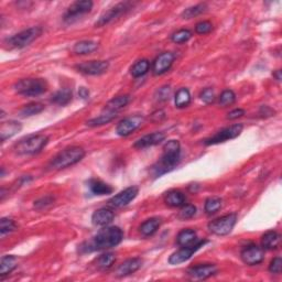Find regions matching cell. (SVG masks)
<instances>
[{"instance_id": "f35d334b", "label": "cell", "mask_w": 282, "mask_h": 282, "mask_svg": "<svg viewBox=\"0 0 282 282\" xmlns=\"http://www.w3.org/2000/svg\"><path fill=\"white\" fill-rule=\"evenodd\" d=\"M17 228L16 223L10 218L3 217L0 220V233H1V237H3L7 234L12 233Z\"/></svg>"}, {"instance_id": "44dd1931", "label": "cell", "mask_w": 282, "mask_h": 282, "mask_svg": "<svg viewBox=\"0 0 282 282\" xmlns=\"http://www.w3.org/2000/svg\"><path fill=\"white\" fill-rule=\"evenodd\" d=\"M22 129V126L19 121L16 120H9L6 122L1 123V127H0V137H1V141H6L7 139L11 138L15 135H17L18 132Z\"/></svg>"}, {"instance_id": "30bf717a", "label": "cell", "mask_w": 282, "mask_h": 282, "mask_svg": "<svg viewBox=\"0 0 282 282\" xmlns=\"http://www.w3.org/2000/svg\"><path fill=\"white\" fill-rule=\"evenodd\" d=\"M207 242V240H197L196 244L188 247H182L178 251L172 254L169 258V263L171 264H180L185 262L187 260L192 257L193 254H195L198 249H201Z\"/></svg>"}, {"instance_id": "603a6c76", "label": "cell", "mask_w": 282, "mask_h": 282, "mask_svg": "<svg viewBox=\"0 0 282 282\" xmlns=\"http://www.w3.org/2000/svg\"><path fill=\"white\" fill-rule=\"evenodd\" d=\"M280 240H281V237L279 235V233H277L276 231L267 232L261 237V246L263 249H268V250L277 249L280 245Z\"/></svg>"}, {"instance_id": "4316f807", "label": "cell", "mask_w": 282, "mask_h": 282, "mask_svg": "<svg viewBox=\"0 0 282 282\" xmlns=\"http://www.w3.org/2000/svg\"><path fill=\"white\" fill-rule=\"evenodd\" d=\"M197 236L195 231L193 229H183L182 232L179 233L178 237H176V242L181 247H188L194 244H196Z\"/></svg>"}, {"instance_id": "2e32d148", "label": "cell", "mask_w": 282, "mask_h": 282, "mask_svg": "<svg viewBox=\"0 0 282 282\" xmlns=\"http://www.w3.org/2000/svg\"><path fill=\"white\" fill-rule=\"evenodd\" d=\"M175 56L173 53L171 52H164L159 55L153 62L152 70L156 75H162L167 72L171 69L172 64H173Z\"/></svg>"}, {"instance_id": "3957f363", "label": "cell", "mask_w": 282, "mask_h": 282, "mask_svg": "<svg viewBox=\"0 0 282 282\" xmlns=\"http://www.w3.org/2000/svg\"><path fill=\"white\" fill-rule=\"evenodd\" d=\"M85 157V151L81 147L73 145L64 150H62L60 153L52 159L48 167L53 170H62L70 165H74L78 163L82 159Z\"/></svg>"}, {"instance_id": "f6af8a7d", "label": "cell", "mask_w": 282, "mask_h": 282, "mask_svg": "<svg viewBox=\"0 0 282 282\" xmlns=\"http://www.w3.org/2000/svg\"><path fill=\"white\" fill-rule=\"evenodd\" d=\"M200 97L204 103L212 104L215 100V93L212 88H205L204 91H202Z\"/></svg>"}, {"instance_id": "7dc6e473", "label": "cell", "mask_w": 282, "mask_h": 282, "mask_svg": "<svg viewBox=\"0 0 282 282\" xmlns=\"http://www.w3.org/2000/svg\"><path fill=\"white\" fill-rule=\"evenodd\" d=\"M245 115V110L244 109H234L232 110L231 113H228L227 115V119H231V120H234V119H237V118H240Z\"/></svg>"}, {"instance_id": "8fae6325", "label": "cell", "mask_w": 282, "mask_h": 282, "mask_svg": "<svg viewBox=\"0 0 282 282\" xmlns=\"http://www.w3.org/2000/svg\"><path fill=\"white\" fill-rule=\"evenodd\" d=\"M241 260L248 266H256L263 261L264 253L261 247L257 245L246 246L240 253Z\"/></svg>"}, {"instance_id": "681fc988", "label": "cell", "mask_w": 282, "mask_h": 282, "mask_svg": "<svg viewBox=\"0 0 282 282\" xmlns=\"http://www.w3.org/2000/svg\"><path fill=\"white\" fill-rule=\"evenodd\" d=\"M260 114H266L264 116H272V115L275 114V110H272L270 107H268V106H262L261 109H260Z\"/></svg>"}, {"instance_id": "7c38bea8", "label": "cell", "mask_w": 282, "mask_h": 282, "mask_svg": "<svg viewBox=\"0 0 282 282\" xmlns=\"http://www.w3.org/2000/svg\"><path fill=\"white\" fill-rule=\"evenodd\" d=\"M138 192L139 189L137 187L127 188L110 198L108 201L109 205L115 207V209H120V207L126 206L129 204L131 201L135 200L136 196L138 195Z\"/></svg>"}, {"instance_id": "8d00e7d4", "label": "cell", "mask_w": 282, "mask_h": 282, "mask_svg": "<svg viewBox=\"0 0 282 282\" xmlns=\"http://www.w3.org/2000/svg\"><path fill=\"white\" fill-rule=\"evenodd\" d=\"M220 207H222V200L219 197H210L205 201L204 210L206 214H214L220 210Z\"/></svg>"}, {"instance_id": "5bb4252c", "label": "cell", "mask_w": 282, "mask_h": 282, "mask_svg": "<svg viewBox=\"0 0 282 282\" xmlns=\"http://www.w3.org/2000/svg\"><path fill=\"white\" fill-rule=\"evenodd\" d=\"M109 69L107 61H88L76 65L78 72L86 75H101L106 73Z\"/></svg>"}, {"instance_id": "60d3db41", "label": "cell", "mask_w": 282, "mask_h": 282, "mask_svg": "<svg viewBox=\"0 0 282 282\" xmlns=\"http://www.w3.org/2000/svg\"><path fill=\"white\" fill-rule=\"evenodd\" d=\"M195 214H196V207L192 204H188L182 206V209L179 212V217L185 220L192 218Z\"/></svg>"}, {"instance_id": "9a60e30c", "label": "cell", "mask_w": 282, "mask_h": 282, "mask_svg": "<svg viewBox=\"0 0 282 282\" xmlns=\"http://www.w3.org/2000/svg\"><path fill=\"white\" fill-rule=\"evenodd\" d=\"M93 1L91 0H81V1H75L70 6L68 11L64 15V20L66 22H72L77 17L85 15L90 12L93 8Z\"/></svg>"}, {"instance_id": "bcb514c9", "label": "cell", "mask_w": 282, "mask_h": 282, "mask_svg": "<svg viewBox=\"0 0 282 282\" xmlns=\"http://www.w3.org/2000/svg\"><path fill=\"white\" fill-rule=\"evenodd\" d=\"M171 95V87L163 86L158 91V99L160 101H165L170 98Z\"/></svg>"}, {"instance_id": "c3c4849f", "label": "cell", "mask_w": 282, "mask_h": 282, "mask_svg": "<svg viewBox=\"0 0 282 282\" xmlns=\"http://www.w3.org/2000/svg\"><path fill=\"white\" fill-rule=\"evenodd\" d=\"M78 95H79V97H81V98L87 99L88 97H90V91H88L87 88H85V87H81L78 91Z\"/></svg>"}, {"instance_id": "ffe728a7", "label": "cell", "mask_w": 282, "mask_h": 282, "mask_svg": "<svg viewBox=\"0 0 282 282\" xmlns=\"http://www.w3.org/2000/svg\"><path fill=\"white\" fill-rule=\"evenodd\" d=\"M115 214L112 210L109 209H99L94 212L92 216V223L95 226H107L108 224L113 222Z\"/></svg>"}, {"instance_id": "7a4b0ae2", "label": "cell", "mask_w": 282, "mask_h": 282, "mask_svg": "<svg viewBox=\"0 0 282 282\" xmlns=\"http://www.w3.org/2000/svg\"><path fill=\"white\" fill-rule=\"evenodd\" d=\"M123 238V233L117 226L105 227L97 233L94 239L88 246L87 250H101L109 249L113 247H116L121 242Z\"/></svg>"}, {"instance_id": "7402d4cb", "label": "cell", "mask_w": 282, "mask_h": 282, "mask_svg": "<svg viewBox=\"0 0 282 282\" xmlns=\"http://www.w3.org/2000/svg\"><path fill=\"white\" fill-rule=\"evenodd\" d=\"M88 188H90L91 192L95 194V195H108V194H112L114 191V188L110 187L109 184L105 183L98 179L90 180Z\"/></svg>"}, {"instance_id": "ba28073f", "label": "cell", "mask_w": 282, "mask_h": 282, "mask_svg": "<svg viewBox=\"0 0 282 282\" xmlns=\"http://www.w3.org/2000/svg\"><path fill=\"white\" fill-rule=\"evenodd\" d=\"M242 128H244V126H242L241 123H236V125H233L231 127L224 128V129L216 132L213 137H211V138L209 139H205L204 143L207 145H211V144H217L220 142H225V141L231 140V139H235L241 134Z\"/></svg>"}, {"instance_id": "836d02e7", "label": "cell", "mask_w": 282, "mask_h": 282, "mask_svg": "<svg viewBox=\"0 0 282 282\" xmlns=\"http://www.w3.org/2000/svg\"><path fill=\"white\" fill-rule=\"evenodd\" d=\"M150 69V62L145 59L137 61L136 63L131 66L130 73L134 77H140L148 72Z\"/></svg>"}, {"instance_id": "b9f144b4", "label": "cell", "mask_w": 282, "mask_h": 282, "mask_svg": "<svg viewBox=\"0 0 282 282\" xmlns=\"http://www.w3.org/2000/svg\"><path fill=\"white\" fill-rule=\"evenodd\" d=\"M213 30V24L210 21H201L195 25V32L197 34H207Z\"/></svg>"}, {"instance_id": "ab89813d", "label": "cell", "mask_w": 282, "mask_h": 282, "mask_svg": "<svg viewBox=\"0 0 282 282\" xmlns=\"http://www.w3.org/2000/svg\"><path fill=\"white\" fill-rule=\"evenodd\" d=\"M192 38V32L188 29H182L179 30L178 32H175L173 35H172V41L174 43H184L188 41L189 39Z\"/></svg>"}, {"instance_id": "4fadbf2b", "label": "cell", "mask_w": 282, "mask_h": 282, "mask_svg": "<svg viewBox=\"0 0 282 282\" xmlns=\"http://www.w3.org/2000/svg\"><path fill=\"white\" fill-rule=\"evenodd\" d=\"M142 122H143V117L139 116V115L122 119V120L119 121V123L117 125V128H116L117 135L121 137L129 136L132 134V132L138 129V128L142 125Z\"/></svg>"}, {"instance_id": "f1b7e54d", "label": "cell", "mask_w": 282, "mask_h": 282, "mask_svg": "<svg viewBox=\"0 0 282 282\" xmlns=\"http://www.w3.org/2000/svg\"><path fill=\"white\" fill-rule=\"evenodd\" d=\"M72 91L69 90V88H63V90L57 91L52 95L51 101L56 105L65 106L72 100Z\"/></svg>"}, {"instance_id": "83f0119b", "label": "cell", "mask_w": 282, "mask_h": 282, "mask_svg": "<svg viewBox=\"0 0 282 282\" xmlns=\"http://www.w3.org/2000/svg\"><path fill=\"white\" fill-rule=\"evenodd\" d=\"M164 201L171 207H181L185 204V195L179 189H172L165 194Z\"/></svg>"}, {"instance_id": "74e56055", "label": "cell", "mask_w": 282, "mask_h": 282, "mask_svg": "<svg viewBox=\"0 0 282 282\" xmlns=\"http://www.w3.org/2000/svg\"><path fill=\"white\" fill-rule=\"evenodd\" d=\"M236 100V95L232 90H225L219 96V105L222 107H227L231 106Z\"/></svg>"}, {"instance_id": "4dcf8cb0", "label": "cell", "mask_w": 282, "mask_h": 282, "mask_svg": "<svg viewBox=\"0 0 282 282\" xmlns=\"http://www.w3.org/2000/svg\"><path fill=\"white\" fill-rule=\"evenodd\" d=\"M175 106L178 108H185L191 104V94L188 88H180L175 94Z\"/></svg>"}, {"instance_id": "8992f818", "label": "cell", "mask_w": 282, "mask_h": 282, "mask_svg": "<svg viewBox=\"0 0 282 282\" xmlns=\"http://www.w3.org/2000/svg\"><path fill=\"white\" fill-rule=\"evenodd\" d=\"M42 34V28L40 26H32V28L25 29L21 32L17 33L8 39L9 47H16V48H22L29 44L32 43L35 39H38L40 35Z\"/></svg>"}, {"instance_id": "d6a6232c", "label": "cell", "mask_w": 282, "mask_h": 282, "mask_svg": "<svg viewBox=\"0 0 282 282\" xmlns=\"http://www.w3.org/2000/svg\"><path fill=\"white\" fill-rule=\"evenodd\" d=\"M115 261H116V256L113 253L100 255L99 257L96 259V267L98 268L99 270H107V269L113 266Z\"/></svg>"}, {"instance_id": "f907efd6", "label": "cell", "mask_w": 282, "mask_h": 282, "mask_svg": "<svg viewBox=\"0 0 282 282\" xmlns=\"http://www.w3.org/2000/svg\"><path fill=\"white\" fill-rule=\"evenodd\" d=\"M273 76H275V78L277 79L278 82H280L281 81V78H282V75H281V70H277L275 73H273Z\"/></svg>"}, {"instance_id": "277c9868", "label": "cell", "mask_w": 282, "mask_h": 282, "mask_svg": "<svg viewBox=\"0 0 282 282\" xmlns=\"http://www.w3.org/2000/svg\"><path fill=\"white\" fill-rule=\"evenodd\" d=\"M48 142V138L44 135H32L21 139L19 142L15 144L13 150L20 156L25 154H34L41 151Z\"/></svg>"}, {"instance_id": "52a82bcc", "label": "cell", "mask_w": 282, "mask_h": 282, "mask_svg": "<svg viewBox=\"0 0 282 282\" xmlns=\"http://www.w3.org/2000/svg\"><path fill=\"white\" fill-rule=\"evenodd\" d=\"M237 222V215L235 213L224 215L217 219L212 220L209 224V229L211 233L215 234L217 236L228 235L235 227Z\"/></svg>"}, {"instance_id": "d6986e66", "label": "cell", "mask_w": 282, "mask_h": 282, "mask_svg": "<svg viewBox=\"0 0 282 282\" xmlns=\"http://www.w3.org/2000/svg\"><path fill=\"white\" fill-rule=\"evenodd\" d=\"M165 137L166 136H165L164 132H161V131L153 132V134H151V135L141 137L140 139L136 141L134 147L137 149H144V148H148V147H152V145H156V144H159L160 142H162V141L165 139Z\"/></svg>"}, {"instance_id": "e0dca14e", "label": "cell", "mask_w": 282, "mask_h": 282, "mask_svg": "<svg viewBox=\"0 0 282 282\" xmlns=\"http://www.w3.org/2000/svg\"><path fill=\"white\" fill-rule=\"evenodd\" d=\"M217 272V267L212 263H205V264H197L189 268L188 270V275L193 278V279L197 280H204L214 276Z\"/></svg>"}, {"instance_id": "f546056e", "label": "cell", "mask_w": 282, "mask_h": 282, "mask_svg": "<svg viewBox=\"0 0 282 282\" xmlns=\"http://www.w3.org/2000/svg\"><path fill=\"white\" fill-rule=\"evenodd\" d=\"M98 47V44L94 41H81L75 44L73 47L74 53L79 55H85V54H91L94 51L97 50Z\"/></svg>"}, {"instance_id": "1f68e13d", "label": "cell", "mask_w": 282, "mask_h": 282, "mask_svg": "<svg viewBox=\"0 0 282 282\" xmlns=\"http://www.w3.org/2000/svg\"><path fill=\"white\" fill-rule=\"evenodd\" d=\"M116 114H117V113H107V112H104L103 114L100 115V116L91 119V120H88L86 123H87V126H90V127H99V126H103V125H106V123H109L110 121H113L114 119L117 117Z\"/></svg>"}, {"instance_id": "5b68a950", "label": "cell", "mask_w": 282, "mask_h": 282, "mask_svg": "<svg viewBox=\"0 0 282 282\" xmlns=\"http://www.w3.org/2000/svg\"><path fill=\"white\" fill-rule=\"evenodd\" d=\"M15 90L22 96L35 97L47 90V83L43 78H24L15 84Z\"/></svg>"}, {"instance_id": "ee69618b", "label": "cell", "mask_w": 282, "mask_h": 282, "mask_svg": "<svg viewBox=\"0 0 282 282\" xmlns=\"http://www.w3.org/2000/svg\"><path fill=\"white\" fill-rule=\"evenodd\" d=\"M53 202H54V197L47 195V196H46V197H42V198H40V200L35 201V202H34V207H35V209H37V210L46 209L47 206L51 205Z\"/></svg>"}, {"instance_id": "cb8c5ba5", "label": "cell", "mask_w": 282, "mask_h": 282, "mask_svg": "<svg viewBox=\"0 0 282 282\" xmlns=\"http://www.w3.org/2000/svg\"><path fill=\"white\" fill-rule=\"evenodd\" d=\"M160 225H161V219L159 217L149 218L141 224V226L139 228L140 234L144 237L152 236L157 233L159 227H160Z\"/></svg>"}, {"instance_id": "6da1fadb", "label": "cell", "mask_w": 282, "mask_h": 282, "mask_svg": "<svg viewBox=\"0 0 282 282\" xmlns=\"http://www.w3.org/2000/svg\"><path fill=\"white\" fill-rule=\"evenodd\" d=\"M181 158V145L178 140H169L163 145L162 157L156 165L153 166L154 176H161L173 170Z\"/></svg>"}, {"instance_id": "d590c367", "label": "cell", "mask_w": 282, "mask_h": 282, "mask_svg": "<svg viewBox=\"0 0 282 282\" xmlns=\"http://www.w3.org/2000/svg\"><path fill=\"white\" fill-rule=\"evenodd\" d=\"M206 3H198L196 6L189 7L182 12V18H184V19H191V18L200 16L201 13L206 11Z\"/></svg>"}, {"instance_id": "ac0fdd59", "label": "cell", "mask_w": 282, "mask_h": 282, "mask_svg": "<svg viewBox=\"0 0 282 282\" xmlns=\"http://www.w3.org/2000/svg\"><path fill=\"white\" fill-rule=\"evenodd\" d=\"M142 259L140 258H130L127 259L126 261H123L121 264H119V267L116 270L117 277H127L130 276L136 271H138L139 269L142 266Z\"/></svg>"}, {"instance_id": "7bdbcfd3", "label": "cell", "mask_w": 282, "mask_h": 282, "mask_svg": "<svg viewBox=\"0 0 282 282\" xmlns=\"http://www.w3.org/2000/svg\"><path fill=\"white\" fill-rule=\"evenodd\" d=\"M281 270H282V259L280 257L273 258L270 264H269V271L271 273H276V275H280Z\"/></svg>"}, {"instance_id": "e575fe53", "label": "cell", "mask_w": 282, "mask_h": 282, "mask_svg": "<svg viewBox=\"0 0 282 282\" xmlns=\"http://www.w3.org/2000/svg\"><path fill=\"white\" fill-rule=\"evenodd\" d=\"M43 110H44V105L42 103L34 101V103H30L28 105L24 106V108L20 110V116L22 117L34 116V115L42 113Z\"/></svg>"}, {"instance_id": "d4e9b609", "label": "cell", "mask_w": 282, "mask_h": 282, "mask_svg": "<svg viewBox=\"0 0 282 282\" xmlns=\"http://www.w3.org/2000/svg\"><path fill=\"white\" fill-rule=\"evenodd\" d=\"M129 103V96L122 95L114 97L113 99H110L107 104L105 105L104 112L107 113H118L121 108L125 107Z\"/></svg>"}, {"instance_id": "9c48e42d", "label": "cell", "mask_w": 282, "mask_h": 282, "mask_svg": "<svg viewBox=\"0 0 282 282\" xmlns=\"http://www.w3.org/2000/svg\"><path fill=\"white\" fill-rule=\"evenodd\" d=\"M132 7L131 2H119L116 6H114L109 9V10L105 11L103 15L99 17V19L96 21L95 26L97 28H100V26H104L106 24H108L109 22H112L113 20L117 19L118 17H120L123 13H126L127 11H129Z\"/></svg>"}, {"instance_id": "484cf974", "label": "cell", "mask_w": 282, "mask_h": 282, "mask_svg": "<svg viewBox=\"0 0 282 282\" xmlns=\"http://www.w3.org/2000/svg\"><path fill=\"white\" fill-rule=\"evenodd\" d=\"M18 266V259L15 256L8 255L3 256L0 260V276L1 278L8 276L9 273H11Z\"/></svg>"}]
</instances>
